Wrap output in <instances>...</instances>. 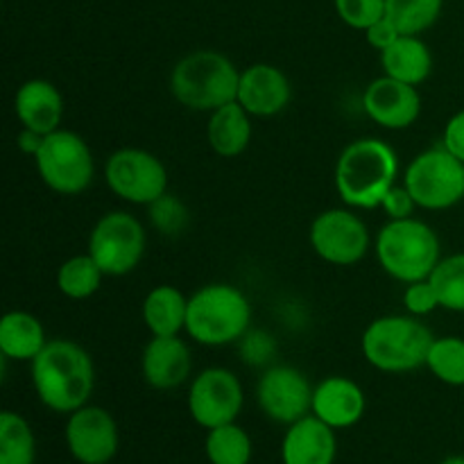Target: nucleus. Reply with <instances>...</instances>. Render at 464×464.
Listing matches in <instances>:
<instances>
[{
  "label": "nucleus",
  "instance_id": "f8f14e48",
  "mask_svg": "<svg viewBox=\"0 0 464 464\" xmlns=\"http://www.w3.org/2000/svg\"><path fill=\"white\" fill-rule=\"evenodd\" d=\"M243 385L234 372L208 367L195 376L188 392V411L202 429H218L236 421L243 411Z\"/></svg>",
  "mask_w": 464,
  "mask_h": 464
},
{
  "label": "nucleus",
  "instance_id": "bb28decb",
  "mask_svg": "<svg viewBox=\"0 0 464 464\" xmlns=\"http://www.w3.org/2000/svg\"><path fill=\"white\" fill-rule=\"evenodd\" d=\"M34 433L16 412L0 415V464H34Z\"/></svg>",
  "mask_w": 464,
  "mask_h": 464
},
{
  "label": "nucleus",
  "instance_id": "f257e3e1",
  "mask_svg": "<svg viewBox=\"0 0 464 464\" xmlns=\"http://www.w3.org/2000/svg\"><path fill=\"white\" fill-rule=\"evenodd\" d=\"M32 385L45 408L71 415L84 408L93 392V361L72 340H50L32 361Z\"/></svg>",
  "mask_w": 464,
  "mask_h": 464
},
{
  "label": "nucleus",
  "instance_id": "473e14b6",
  "mask_svg": "<svg viewBox=\"0 0 464 464\" xmlns=\"http://www.w3.org/2000/svg\"><path fill=\"white\" fill-rule=\"evenodd\" d=\"M403 306H406V311L415 317L430 315L435 308H440V299L438 295H435L433 284H430L429 279L408 284L406 293H403Z\"/></svg>",
  "mask_w": 464,
  "mask_h": 464
},
{
  "label": "nucleus",
  "instance_id": "b1692460",
  "mask_svg": "<svg viewBox=\"0 0 464 464\" xmlns=\"http://www.w3.org/2000/svg\"><path fill=\"white\" fill-rule=\"evenodd\" d=\"M188 299L175 285H157L143 302V322L152 335H179L186 331Z\"/></svg>",
  "mask_w": 464,
  "mask_h": 464
},
{
  "label": "nucleus",
  "instance_id": "c756f323",
  "mask_svg": "<svg viewBox=\"0 0 464 464\" xmlns=\"http://www.w3.org/2000/svg\"><path fill=\"white\" fill-rule=\"evenodd\" d=\"M435 295L440 299V308L451 313H464V254L442 258L433 275L429 276Z\"/></svg>",
  "mask_w": 464,
  "mask_h": 464
},
{
  "label": "nucleus",
  "instance_id": "393cba45",
  "mask_svg": "<svg viewBox=\"0 0 464 464\" xmlns=\"http://www.w3.org/2000/svg\"><path fill=\"white\" fill-rule=\"evenodd\" d=\"M444 0H385V16L399 34L420 36L438 23Z\"/></svg>",
  "mask_w": 464,
  "mask_h": 464
},
{
  "label": "nucleus",
  "instance_id": "0eeeda50",
  "mask_svg": "<svg viewBox=\"0 0 464 464\" xmlns=\"http://www.w3.org/2000/svg\"><path fill=\"white\" fill-rule=\"evenodd\" d=\"M403 186L411 190L417 207L444 211L464 199V161L444 145L417 154L406 168Z\"/></svg>",
  "mask_w": 464,
  "mask_h": 464
},
{
  "label": "nucleus",
  "instance_id": "dca6fc26",
  "mask_svg": "<svg viewBox=\"0 0 464 464\" xmlns=\"http://www.w3.org/2000/svg\"><path fill=\"white\" fill-rule=\"evenodd\" d=\"M293 98L285 72L272 63H254L240 72L238 102L249 116L270 118L284 111Z\"/></svg>",
  "mask_w": 464,
  "mask_h": 464
},
{
  "label": "nucleus",
  "instance_id": "2eb2a0df",
  "mask_svg": "<svg viewBox=\"0 0 464 464\" xmlns=\"http://www.w3.org/2000/svg\"><path fill=\"white\" fill-rule=\"evenodd\" d=\"M362 109L385 130H406L420 118L421 98L417 86L383 75L365 89Z\"/></svg>",
  "mask_w": 464,
  "mask_h": 464
},
{
  "label": "nucleus",
  "instance_id": "6ab92c4d",
  "mask_svg": "<svg viewBox=\"0 0 464 464\" xmlns=\"http://www.w3.org/2000/svg\"><path fill=\"white\" fill-rule=\"evenodd\" d=\"M313 415L331 429H349L365 415V394L353 381L331 376L313 390Z\"/></svg>",
  "mask_w": 464,
  "mask_h": 464
},
{
  "label": "nucleus",
  "instance_id": "f3484780",
  "mask_svg": "<svg viewBox=\"0 0 464 464\" xmlns=\"http://www.w3.org/2000/svg\"><path fill=\"white\" fill-rule=\"evenodd\" d=\"M143 376L154 390H175L190 376V349L179 335H152L143 349Z\"/></svg>",
  "mask_w": 464,
  "mask_h": 464
},
{
  "label": "nucleus",
  "instance_id": "a878e982",
  "mask_svg": "<svg viewBox=\"0 0 464 464\" xmlns=\"http://www.w3.org/2000/svg\"><path fill=\"white\" fill-rule=\"evenodd\" d=\"M102 276L104 272L95 258L91 254H80L62 263L57 272V285L68 299H89L91 295L98 293Z\"/></svg>",
  "mask_w": 464,
  "mask_h": 464
},
{
  "label": "nucleus",
  "instance_id": "7ed1b4c3",
  "mask_svg": "<svg viewBox=\"0 0 464 464\" xmlns=\"http://www.w3.org/2000/svg\"><path fill=\"white\" fill-rule=\"evenodd\" d=\"M240 71L216 50H198L177 62L170 89L177 102L193 111H216L238 100Z\"/></svg>",
  "mask_w": 464,
  "mask_h": 464
},
{
  "label": "nucleus",
  "instance_id": "4be33fe9",
  "mask_svg": "<svg viewBox=\"0 0 464 464\" xmlns=\"http://www.w3.org/2000/svg\"><path fill=\"white\" fill-rule=\"evenodd\" d=\"M207 134L213 152L225 159L238 157V154H243L247 150L249 140H252V121H249V113L245 111V107L238 100L225 104V107L211 111Z\"/></svg>",
  "mask_w": 464,
  "mask_h": 464
},
{
  "label": "nucleus",
  "instance_id": "f03ea898",
  "mask_svg": "<svg viewBox=\"0 0 464 464\" xmlns=\"http://www.w3.org/2000/svg\"><path fill=\"white\" fill-rule=\"evenodd\" d=\"M397 152L381 139H358L349 143L335 163V188L352 208H376L397 186Z\"/></svg>",
  "mask_w": 464,
  "mask_h": 464
},
{
  "label": "nucleus",
  "instance_id": "a211bd4d",
  "mask_svg": "<svg viewBox=\"0 0 464 464\" xmlns=\"http://www.w3.org/2000/svg\"><path fill=\"white\" fill-rule=\"evenodd\" d=\"M334 430L315 415L290 424L281 444L284 464H334L338 451Z\"/></svg>",
  "mask_w": 464,
  "mask_h": 464
},
{
  "label": "nucleus",
  "instance_id": "4468645a",
  "mask_svg": "<svg viewBox=\"0 0 464 464\" xmlns=\"http://www.w3.org/2000/svg\"><path fill=\"white\" fill-rule=\"evenodd\" d=\"M66 444L82 464H109L118 451L116 421L104 408H80L68 417Z\"/></svg>",
  "mask_w": 464,
  "mask_h": 464
},
{
  "label": "nucleus",
  "instance_id": "2f4dec72",
  "mask_svg": "<svg viewBox=\"0 0 464 464\" xmlns=\"http://www.w3.org/2000/svg\"><path fill=\"white\" fill-rule=\"evenodd\" d=\"M335 12L349 27L365 32L385 16V0H335Z\"/></svg>",
  "mask_w": 464,
  "mask_h": 464
},
{
  "label": "nucleus",
  "instance_id": "20e7f679",
  "mask_svg": "<svg viewBox=\"0 0 464 464\" xmlns=\"http://www.w3.org/2000/svg\"><path fill=\"white\" fill-rule=\"evenodd\" d=\"M435 335L415 315L376 317L362 334V353L372 367L403 374L426 365Z\"/></svg>",
  "mask_w": 464,
  "mask_h": 464
},
{
  "label": "nucleus",
  "instance_id": "c85d7f7f",
  "mask_svg": "<svg viewBox=\"0 0 464 464\" xmlns=\"http://www.w3.org/2000/svg\"><path fill=\"white\" fill-rule=\"evenodd\" d=\"M426 367L433 372V376L442 383L462 388L464 385V338L447 335V338H435L430 347Z\"/></svg>",
  "mask_w": 464,
  "mask_h": 464
},
{
  "label": "nucleus",
  "instance_id": "aec40b11",
  "mask_svg": "<svg viewBox=\"0 0 464 464\" xmlns=\"http://www.w3.org/2000/svg\"><path fill=\"white\" fill-rule=\"evenodd\" d=\"M14 109H16L18 121L25 130L48 136L54 130H59V122L63 116V100L53 82L27 80L18 89Z\"/></svg>",
  "mask_w": 464,
  "mask_h": 464
},
{
  "label": "nucleus",
  "instance_id": "5701e85b",
  "mask_svg": "<svg viewBox=\"0 0 464 464\" xmlns=\"http://www.w3.org/2000/svg\"><path fill=\"white\" fill-rule=\"evenodd\" d=\"M48 344L45 331L34 315L12 311L0 320V352L12 361H34Z\"/></svg>",
  "mask_w": 464,
  "mask_h": 464
},
{
  "label": "nucleus",
  "instance_id": "7c9ffc66",
  "mask_svg": "<svg viewBox=\"0 0 464 464\" xmlns=\"http://www.w3.org/2000/svg\"><path fill=\"white\" fill-rule=\"evenodd\" d=\"M150 220L161 234L177 236L188 225V211L175 195H161L157 202L150 204Z\"/></svg>",
  "mask_w": 464,
  "mask_h": 464
},
{
  "label": "nucleus",
  "instance_id": "9d476101",
  "mask_svg": "<svg viewBox=\"0 0 464 464\" xmlns=\"http://www.w3.org/2000/svg\"><path fill=\"white\" fill-rule=\"evenodd\" d=\"M104 177L113 193L130 204H152L168 193L166 166L139 148H122L109 157Z\"/></svg>",
  "mask_w": 464,
  "mask_h": 464
},
{
  "label": "nucleus",
  "instance_id": "ddd939ff",
  "mask_svg": "<svg viewBox=\"0 0 464 464\" xmlns=\"http://www.w3.org/2000/svg\"><path fill=\"white\" fill-rule=\"evenodd\" d=\"M313 390L306 376L295 367H270L258 381V406L270 420L290 426L313 412Z\"/></svg>",
  "mask_w": 464,
  "mask_h": 464
},
{
  "label": "nucleus",
  "instance_id": "cd10ccee",
  "mask_svg": "<svg viewBox=\"0 0 464 464\" xmlns=\"http://www.w3.org/2000/svg\"><path fill=\"white\" fill-rule=\"evenodd\" d=\"M207 456L211 464H249L252 440L234 421L208 430Z\"/></svg>",
  "mask_w": 464,
  "mask_h": 464
},
{
  "label": "nucleus",
  "instance_id": "423d86ee",
  "mask_svg": "<svg viewBox=\"0 0 464 464\" xmlns=\"http://www.w3.org/2000/svg\"><path fill=\"white\" fill-rule=\"evenodd\" d=\"M376 258L392 279L403 284L424 281L442 261L440 238L426 222L415 218L390 220L376 238Z\"/></svg>",
  "mask_w": 464,
  "mask_h": 464
},
{
  "label": "nucleus",
  "instance_id": "412c9836",
  "mask_svg": "<svg viewBox=\"0 0 464 464\" xmlns=\"http://www.w3.org/2000/svg\"><path fill=\"white\" fill-rule=\"evenodd\" d=\"M381 63L388 77L406 84H421L433 71V54L420 36L401 34L390 48L381 53Z\"/></svg>",
  "mask_w": 464,
  "mask_h": 464
},
{
  "label": "nucleus",
  "instance_id": "58836bf2",
  "mask_svg": "<svg viewBox=\"0 0 464 464\" xmlns=\"http://www.w3.org/2000/svg\"><path fill=\"white\" fill-rule=\"evenodd\" d=\"M442 464H464V456H456V458H449Z\"/></svg>",
  "mask_w": 464,
  "mask_h": 464
},
{
  "label": "nucleus",
  "instance_id": "9b49d317",
  "mask_svg": "<svg viewBox=\"0 0 464 464\" xmlns=\"http://www.w3.org/2000/svg\"><path fill=\"white\" fill-rule=\"evenodd\" d=\"M311 245L331 266H356L370 249V231L349 208H329L313 220Z\"/></svg>",
  "mask_w": 464,
  "mask_h": 464
},
{
  "label": "nucleus",
  "instance_id": "e433bc0d",
  "mask_svg": "<svg viewBox=\"0 0 464 464\" xmlns=\"http://www.w3.org/2000/svg\"><path fill=\"white\" fill-rule=\"evenodd\" d=\"M442 145L453 154V157L464 161V109L458 111L456 116L449 118L442 134Z\"/></svg>",
  "mask_w": 464,
  "mask_h": 464
},
{
  "label": "nucleus",
  "instance_id": "4c0bfd02",
  "mask_svg": "<svg viewBox=\"0 0 464 464\" xmlns=\"http://www.w3.org/2000/svg\"><path fill=\"white\" fill-rule=\"evenodd\" d=\"M41 143H44V136L36 134V131L32 130H25V127H23V131L18 134V148H21V152L32 154V157L39 154Z\"/></svg>",
  "mask_w": 464,
  "mask_h": 464
},
{
  "label": "nucleus",
  "instance_id": "f704fd0d",
  "mask_svg": "<svg viewBox=\"0 0 464 464\" xmlns=\"http://www.w3.org/2000/svg\"><path fill=\"white\" fill-rule=\"evenodd\" d=\"M275 353V340L270 338L263 331H252V334H245L243 343V356L245 361L252 362V365H261L267 358Z\"/></svg>",
  "mask_w": 464,
  "mask_h": 464
},
{
  "label": "nucleus",
  "instance_id": "72a5a7b5",
  "mask_svg": "<svg viewBox=\"0 0 464 464\" xmlns=\"http://www.w3.org/2000/svg\"><path fill=\"white\" fill-rule=\"evenodd\" d=\"M381 207H383V211L388 213L390 220H403V218H412V211H415L417 202L406 186H392V190L385 195Z\"/></svg>",
  "mask_w": 464,
  "mask_h": 464
},
{
  "label": "nucleus",
  "instance_id": "c9c22d12",
  "mask_svg": "<svg viewBox=\"0 0 464 464\" xmlns=\"http://www.w3.org/2000/svg\"><path fill=\"white\" fill-rule=\"evenodd\" d=\"M365 36H367V44H370L372 48L383 53V50L390 48V45H392L401 34H399L397 27L392 25V21H390L388 16H383L381 21H376L374 25L367 27Z\"/></svg>",
  "mask_w": 464,
  "mask_h": 464
},
{
  "label": "nucleus",
  "instance_id": "6e6552de",
  "mask_svg": "<svg viewBox=\"0 0 464 464\" xmlns=\"http://www.w3.org/2000/svg\"><path fill=\"white\" fill-rule=\"evenodd\" d=\"M34 161L44 184L59 195H80L93 181V154L75 131L54 130L44 136Z\"/></svg>",
  "mask_w": 464,
  "mask_h": 464
},
{
  "label": "nucleus",
  "instance_id": "39448f33",
  "mask_svg": "<svg viewBox=\"0 0 464 464\" xmlns=\"http://www.w3.org/2000/svg\"><path fill=\"white\" fill-rule=\"evenodd\" d=\"M249 322L252 306L236 285L208 284L188 299L186 334L204 347H225L245 338Z\"/></svg>",
  "mask_w": 464,
  "mask_h": 464
},
{
  "label": "nucleus",
  "instance_id": "1a4fd4ad",
  "mask_svg": "<svg viewBox=\"0 0 464 464\" xmlns=\"http://www.w3.org/2000/svg\"><path fill=\"white\" fill-rule=\"evenodd\" d=\"M89 254L104 276L130 275L145 254L143 225L127 211L107 213L91 231Z\"/></svg>",
  "mask_w": 464,
  "mask_h": 464
}]
</instances>
